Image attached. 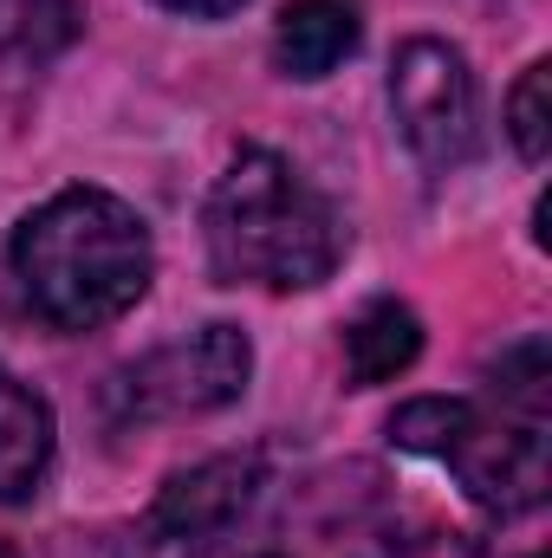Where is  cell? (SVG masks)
Returning a JSON list of instances; mask_svg holds the SVG:
<instances>
[{
    "instance_id": "obj_9",
    "label": "cell",
    "mask_w": 552,
    "mask_h": 558,
    "mask_svg": "<svg viewBox=\"0 0 552 558\" xmlns=\"http://www.w3.org/2000/svg\"><path fill=\"white\" fill-rule=\"evenodd\" d=\"M416 357H422V318H416L404 299H371L345 325V371H351L358 390L404 377Z\"/></svg>"
},
{
    "instance_id": "obj_16",
    "label": "cell",
    "mask_w": 552,
    "mask_h": 558,
    "mask_svg": "<svg viewBox=\"0 0 552 558\" xmlns=\"http://www.w3.org/2000/svg\"><path fill=\"white\" fill-rule=\"evenodd\" d=\"M0 558H20V553H13V546H0Z\"/></svg>"
},
{
    "instance_id": "obj_10",
    "label": "cell",
    "mask_w": 552,
    "mask_h": 558,
    "mask_svg": "<svg viewBox=\"0 0 552 558\" xmlns=\"http://www.w3.org/2000/svg\"><path fill=\"white\" fill-rule=\"evenodd\" d=\"M79 0H0V59H59L79 39Z\"/></svg>"
},
{
    "instance_id": "obj_5",
    "label": "cell",
    "mask_w": 552,
    "mask_h": 558,
    "mask_svg": "<svg viewBox=\"0 0 552 558\" xmlns=\"http://www.w3.org/2000/svg\"><path fill=\"white\" fill-rule=\"evenodd\" d=\"M448 468L461 474L468 500L514 520V513H533L552 487V454H547V416H527V410H494L461 428V441L448 448Z\"/></svg>"
},
{
    "instance_id": "obj_2",
    "label": "cell",
    "mask_w": 552,
    "mask_h": 558,
    "mask_svg": "<svg viewBox=\"0 0 552 558\" xmlns=\"http://www.w3.org/2000/svg\"><path fill=\"white\" fill-rule=\"evenodd\" d=\"M208 274L221 286L312 292L345 260V221L274 149H241L202 208Z\"/></svg>"
},
{
    "instance_id": "obj_4",
    "label": "cell",
    "mask_w": 552,
    "mask_h": 558,
    "mask_svg": "<svg viewBox=\"0 0 552 558\" xmlns=\"http://www.w3.org/2000/svg\"><path fill=\"white\" fill-rule=\"evenodd\" d=\"M391 118L422 169L448 175L481 149V105H475V72L448 39L416 33L391 59Z\"/></svg>"
},
{
    "instance_id": "obj_7",
    "label": "cell",
    "mask_w": 552,
    "mask_h": 558,
    "mask_svg": "<svg viewBox=\"0 0 552 558\" xmlns=\"http://www.w3.org/2000/svg\"><path fill=\"white\" fill-rule=\"evenodd\" d=\"M52 403L20 384L13 371H0V507H26L52 468Z\"/></svg>"
},
{
    "instance_id": "obj_14",
    "label": "cell",
    "mask_w": 552,
    "mask_h": 558,
    "mask_svg": "<svg viewBox=\"0 0 552 558\" xmlns=\"http://www.w3.org/2000/svg\"><path fill=\"white\" fill-rule=\"evenodd\" d=\"M118 558H202V546H182V539H163V533L137 526V533L124 539V553H118Z\"/></svg>"
},
{
    "instance_id": "obj_8",
    "label": "cell",
    "mask_w": 552,
    "mask_h": 558,
    "mask_svg": "<svg viewBox=\"0 0 552 558\" xmlns=\"http://www.w3.org/2000/svg\"><path fill=\"white\" fill-rule=\"evenodd\" d=\"M358 7L351 0H292L274 26V65L299 85L332 78L358 52Z\"/></svg>"
},
{
    "instance_id": "obj_13",
    "label": "cell",
    "mask_w": 552,
    "mask_h": 558,
    "mask_svg": "<svg viewBox=\"0 0 552 558\" xmlns=\"http://www.w3.org/2000/svg\"><path fill=\"white\" fill-rule=\"evenodd\" d=\"M494 397H501L507 410L547 416V403H552V357H547V338H520L514 351H501V364H494Z\"/></svg>"
},
{
    "instance_id": "obj_6",
    "label": "cell",
    "mask_w": 552,
    "mask_h": 558,
    "mask_svg": "<svg viewBox=\"0 0 552 558\" xmlns=\"http://www.w3.org/2000/svg\"><path fill=\"white\" fill-rule=\"evenodd\" d=\"M261 487H267V461H261V448H235V454H215V461H195V468L169 474V481L156 487V500L143 507L137 526L208 553V546H215L248 507H254Z\"/></svg>"
},
{
    "instance_id": "obj_11",
    "label": "cell",
    "mask_w": 552,
    "mask_h": 558,
    "mask_svg": "<svg viewBox=\"0 0 552 558\" xmlns=\"http://www.w3.org/2000/svg\"><path fill=\"white\" fill-rule=\"evenodd\" d=\"M475 422V403L461 397H416L391 416V441L404 454H429V461H448V448L461 441V428Z\"/></svg>"
},
{
    "instance_id": "obj_1",
    "label": "cell",
    "mask_w": 552,
    "mask_h": 558,
    "mask_svg": "<svg viewBox=\"0 0 552 558\" xmlns=\"http://www.w3.org/2000/svg\"><path fill=\"white\" fill-rule=\"evenodd\" d=\"M156 274L143 215L111 189H59L13 228V279L52 331L118 325Z\"/></svg>"
},
{
    "instance_id": "obj_12",
    "label": "cell",
    "mask_w": 552,
    "mask_h": 558,
    "mask_svg": "<svg viewBox=\"0 0 552 558\" xmlns=\"http://www.w3.org/2000/svg\"><path fill=\"white\" fill-rule=\"evenodd\" d=\"M507 137H514V149L527 162H547L552 149V65L547 59H533L520 72V85L507 92Z\"/></svg>"
},
{
    "instance_id": "obj_15",
    "label": "cell",
    "mask_w": 552,
    "mask_h": 558,
    "mask_svg": "<svg viewBox=\"0 0 552 558\" xmlns=\"http://www.w3.org/2000/svg\"><path fill=\"white\" fill-rule=\"evenodd\" d=\"M156 7L189 13V20H228V13H235V7H248V0H156Z\"/></svg>"
},
{
    "instance_id": "obj_3",
    "label": "cell",
    "mask_w": 552,
    "mask_h": 558,
    "mask_svg": "<svg viewBox=\"0 0 552 558\" xmlns=\"http://www.w3.org/2000/svg\"><path fill=\"white\" fill-rule=\"evenodd\" d=\"M254 377V344L241 325L215 318L176 344H156L149 357L111 377V422H176L228 410Z\"/></svg>"
}]
</instances>
